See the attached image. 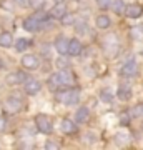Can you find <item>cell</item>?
Here are the masks:
<instances>
[{"label":"cell","mask_w":143,"mask_h":150,"mask_svg":"<svg viewBox=\"0 0 143 150\" xmlns=\"http://www.w3.org/2000/svg\"><path fill=\"white\" fill-rule=\"evenodd\" d=\"M57 102L65 103V105H75L80 100V90L78 88H68V90H60L57 92Z\"/></svg>","instance_id":"obj_1"},{"label":"cell","mask_w":143,"mask_h":150,"mask_svg":"<svg viewBox=\"0 0 143 150\" xmlns=\"http://www.w3.org/2000/svg\"><path fill=\"white\" fill-rule=\"evenodd\" d=\"M117 97L120 100H130L132 98V88L128 85H120L117 90Z\"/></svg>","instance_id":"obj_18"},{"label":"cell","mask_w":143,"mask_h":150,"mask_svg":"<svg viewBox=\"0 0 143 150\" xmlns=\"http://www.w3.org/2000/svg\"><path fill=\"white\" fill-rule=\"evenodd\" d=\"M57 2H63V0H55V4H57Z\"/></svg>","instance_id":"obj_33"},{"label":"cell","mask_w":143,"mask_h":150,"mask_svg":"<svg viewBox=\"0 0 143 150\" xmlns=\"http://www.w3.org/2000/svg\"><path fill=\"white\" fill-rule=\"evenodd\" d=\"M45 149L55 150V149H58V145H57V144H53V142H47V144H45Z\"/></svg>","instance_id":"obj_29"},{"label":"cell","mask_w":143,"mask_h":150,"mask_svg":"<svg viewBox=\"0 0 143 150\" xmlns=\"http://www.w3.org/2000/svg\"><path fill=\"white\" fill-rule=\"evenodd\" d=\"M13 45V37L10 32H2L0 33V47L2 48H8Z\"/></svg>","instance_id":"obj_17"},{"label":"cell","mask_w":143,"mask_h":150,"mask_svg":"<svg viewBox=\"0 0 143 150\" xmlns=\"http://www.w3.org/2000/svg\"><path fill=\"white\" fill-rule=\"evenodd\" d=\"M50 13H35V15H30L27 17L25 20H23V28H25L27 32H37L42 28V20L43 18H47Z\"/></svg>","instance_id":"obj_2"},{"label":"cell","mask_w":143,"mask_h":150,"mask_svg":"<svg viewBox=\"0 0 143 150\" xmlns=\"http://www.w3.org/2000/svg\"><path fill=\"white\" fill-rule=\"evenodd\" d=\"M60 22H62V25H65V27H67V25L75 23V17L73 15H67V13H65V15L60 18Z\"/></svg>","instance_id":"obj_24"},{"label":"cell","mask_w":143,"mask_h":150,"mask_svg":"<svg viewBox=\"0 0 143 150\" xmlns=\"http://www.w3.org/2000/svg\"><path fill=\"white\" fill-rule=\"evenodd\" d=\"M138 74V64L135 60H128L127 64L120 69V75L122 77H135Z\"/></svg>","instance_id":"obj_9"},{"label":"cell","mask_w":143,"mask_h":150,"mask_svg":"<svg viewBox=\"0 0 143 150\" xmlns=\"http://www.w3.org/2000/svg\"><path fill=\"white\" fill-rule=\"evenodd\" d=\"M45 2L47 0H28V5L32 7L33 10H42L45 7Z\"/></svg>","instance_id":"obj_22"},{"label":"cell","mask_w":143,"mask_h":150,"mask_svg":"<svg viewBox=\"0 0 143 150\" xmlns=\"http://www.w3.org/2000/svg\"><path fill=\"white\" fill-rule=\"evenodd\" d=\"M95 25L100 30H106V28H110V25H111V18L108 15H98L95 18Z\"/></svg>","instance_id":"obj_16"},{"label":"cell","mask_w":143,"mask_h":150,"mask_svg":"<svg viewBox=\"0 0 143 150\" xmlns=\"http://www.w3.org/2000/svg\"><path fill=\"white\" fill-rule=\"evenodd\" d=\"M35 127H37L38 132H42V134H45V135H50L53 132L52 120H50L47 115H43V113L35 115Z\"/></svg>","instance_id":"obj_3"},{"label":"cell","mask_w":143,"mask_h":150,"mask_svg":"<svg viewBox=\"0 0 143 150\" xmlns=\"http://www.w3.org/2000/svg\"><path fill=\"white\" fill-rule=\"evenodd\" d=\"M108 8H111V10L115 12V13H123V10H125V2L123 0H113V2H110V7Z\"/></svg>","instance_id":"obj_19"},{"label":"cell","mask_w":143,"mask_h":150,"mask_svg":"<svg viewBox=\"0 0 143 150\" xmlns=\"http://www.w3.org/2000/svg\"><path fill=\"white\" fill-rule=\"evenodd\" d=\"M2 69H4V60L0 59V70H2Z\"/></svg>","instance_id":"obj_32"},{"label":"cell","mask_w":143,"mask_h":150,"mask_svg":"<svg viewBox=\"0 0 143 150\" xmlns=\"http://www.w3.org/2000/svg\"><path fill=\"white\" fill-rule=\"evenodd\" d=\"M27 79V74L23 72V70H15V72H12V74H8L5 77V82L8 83V85H18V83H23Z\"/></svg>","instance_id":"obj_6"},{"label":"cell","mask_w":143,"mask_h":150,"mask_svg":"<svg viewBox=\"0 0 143 150\" xmlns=\"http://www.w3.org/2000/svg\"><path fill=\"white\" fill-rule=\"evenodd\" d=\"M60 74H62V79H63V85H72L75 82V77L72 75V72H68V70H60Z\"/></svg>","instance_id":"obj_21"},{"label":"cell","mask_w":143,"mask_h":150,"mask_svg":"<svg viewBox=\"0 0 143 150\" xmlns=\"http://www.w3.org/2000/svg\"><path fill=\"white\" fill-rule=\"evenodd\" d=\"M47 85H48V88H50V90H53V92H57L58 88L65 87V85H63V79H62V74H60V70H58V72H53V74L48 77Z\"/></svg>","instance_id":"obj_8"},{"label":"cell","mask_w":143,"mask_h":150,"mask_svg":"<svg viewBox=\"0 0 143 150\" xmlns=\"http://www.w3.org/2000/svg\"><path fill=\"white\" fill-rule=\"evenodd\" d=\"M28 47H30V40H27V38H18V40L15 42V50L17 52H25Z\"/></svg>","instance_id":"obj_20"},{"label":"cell","mask_w":143,"mask_h":150,"mask_svg":"<svg viewBox=\"0 0 143 150\" xmlns=\"http://www.w3.org/2000/svg\"><path fill=\"white\" fill-rule=\"evenodd\" d=\"M22 65H23V69H27V70H35V69H38V65H40V59H38V55L27 54V55L22 57Z\"/></svg>","instance_id":"obj_7"},{"label":"cell","mask_w":143,"mask_h":150,"mask_svg":"<svg viewBox=\"0 0 143 150\" xmlns=\"http://www.w3.org/2000/svg\"><path fill=\"white\" fill-rule=\"evenodd\" d=\"M53 47H55V50H57L60 55H67V52H68V38L58 37L55 40V43H53Z\"/></svg>","instance_id":"obj_12"},{"label":"cell","mask_w":143,"mask_h":150,"mask_svg":"<svg viewBox=\"0 0 143 150\" xmlns=\"http://www.w3.org/2000/svg\"><path fill=\"white\" fill-rule=\"evenodd\" d=\"M13 2H15V4H18V5H23V4H25V0H13Z\"/></svg>","instance_id":"obj_31"},{"label":"cell","mask_w":143,"mask_h":150,"mask_svg":"<svg viewBox=\"0 0 143 150\" xmlns=\"http://www.w3.org/2000/svg\"><path fill=\"white\" fill-rule=\"evenodd\" d=\"M65 13H67V7H65V4L63 2H57L55 7L52 8V12H50V17L55 18V20H60Z\"/></svg>","instance_id":"obj_13"},{"label":"cell","mask_w":143,"mask_h":150,"mask_svg":"<svg viewBox=\"0 0 143 150\" xmlns=\"http://www.w3.org/2000/svg\"><path fill=\"white\" fill-rule=\"evenodd\" d=\"M60 129H62V132H63V134L72 135V134H75V132L78 130V127H77V123L72 122L70 118H63V120H62V123H60Z\"/></svg>","instance_id":"obj_14"},{"label":"cell","mask_w":143,"mask_h":150,"mask_svg":"<svg viewBox=\"0 0 143 150\" xmlns=\"http://www.w3.org/2000/svg\"><path fill=\"white\" fill-rule=\"evenodd\" d=\"M2 107H4V112L5 113H17L18 110H20V107H22V102H20L18 97L10 95V97H7L5 100H4Z\"/></svg>","instance_id":"obj_4"},{"label":"cell","mask_w":143,"mask_h":150,"mask_svg":"<svg viewBox=\"0 0 143 150\" xmlns=\"http://www.w3.org/2000/svg\"><path fill=\"white\" fill-rule=\"evenodd\" d=\"M125 15L130 17V18H138V17L143 13V8L142 5H138V4H130V5H127V8H125Z\"/></svg>","instance_id":"obj_11"},{"label":"cell","mask_w":143,"mask_h":150,"mask_svg":"<svg viewBox=\"0 0 143 150\" xmlns=\"http://www.w3.org/2000/svg\"><path fill=\"white\" fill-rule=\"evenodd\" d=\"M110 2L111 0H97V5L100 7V8H108L110 7Z\"/></svg>","instance_id":"obj_27"},{"label":"cell","mask_w":143,"mask_h":150,"mask_svg":"<svg viewBox=\"0 0 143 150\" xmlns=\"http://www.w3.org/2000/svg\"><path fill=\"white\" fill-rule=\"evenodd\" d=\"M82 52H83V45H82V42H80L78 38H72V40H68V52H67V55L78 57Z\"/></svg>","instance_id":"obj_10"},{"label":"cell","mask_w":143,"mask_h":150,"mask_svg":"<svg viewBox=\"0 0 143 150\" xmlns=\"http://www.w3.org/2000/svg\"><path fill=\"white\" fill-rule=\"evenodd\" d=\"M5 129H7V120H5V117L0 115V132H4Z\"/></svg>","instance_id":"obj_28"},{"label":"cell","mask_w":143,"mask_h":150,"mask_svg":"<svg viewBox=\"0 0 143 150\" xmlns=\"http://www.w3.org/2000/svg\"><path fill=\"white\" fill-rule=\"evenodd\" d=\"M13 4H15L13 0H4V2H2V8H4V10H12V8H13Z\"/></svg>","instance_id":"obj_25"},{"label":"cell","mask_w":143,"mask_h":150,"mask_svg":"<svg viewBox=\"0 0 143 150\" xmlns=\"http://www.w3.org/2000/svg\"><path fill=\"white\" fill-rule=\"evenodd\" d=\"M88 117H90L88 107H80L78 110H77V113H75V122L77 123H85L87 120H88Z\"/></svg>","instance_id":"obj_15"},{"label":"cell","mask_w":143,"mask_h":150,"mask_svg":"<svg viewBox=\"0 0 143 150\" xmlns=\"http://www.w3.org/2000/svg\"><path fill=\"white\" fill-rule=\"evenodd\" d=\"M23 90H25L27 95H37L38 92L42 90V83L37 79H28L27 77L25 82H23Z\"/></svg>","instance_id":"obj_5"},{"label":"cell","mask_w":143,"mask_h":150,"mask_svg":"<svg viewBox=\"0 0 143 150\" xmlns=\"http://www.w3.org/2000/svg\"><path fill=\"white\" fill-rule=\"evenodd\" d=\"M115 140H117L118 145H125L128 142V135L125 134V132H118V134L115 135Z\"/></svg>","instance_id":"obj_23"},{"label":"cell","mask_w":143,"mask_h":150,"mask_svg":"<svg viewBox=\"0 0 143 150\" xmlns=\"http://www.w3.org/2000/svg\"><path fill=\"white\" fill-rule=\"evenodd\" d=\"M133 113H135V115H138V117H143V103H138V105H135V108H133Z\"/></svg>","instance_id":"obj_26"},{"label":"cell","mask_w":143,"mask_h":150,"mask_svg":"<svg viewBox=\"0 0 143 150\" xmlns=\"http://www.w3.org/2000/svg\"><path fill=\"white\" fill-rule=\"evenodd\" d=\"M101 98H103V102H111V97L106 93V92H103L101 93Z\"/></svg>","instance_id":"obj_30"}]
</instances>
